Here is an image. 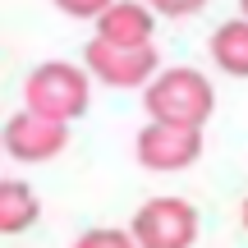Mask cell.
<instances>
[{
	"label": "cell",
	"mask_w": 248,
	"mask_h": 248,
	"mask_svg": "<svg viewBox=\"0 0 248 248\" xmlns=\"http://www.w3.org/2000/svg\"><path fill=\"white\" fill-rule=\"evenodd\" d=\"M142 106H147V120L202 129V124L212 120V110H216V92L198 69L175 64V69H161L156 78L142 88Z\"/></svg>",
	"instance_id": "1"
},
{
	"label": "cell",
	"mask_w": 248,
	"mask_h": 248,
	"mask_svg": "<svg viewBox=\"0 0 248 248\" xmlns=\"http://www.w3.org/2000/svg\"><path fill=\"white\" fill-rule=\"evenodd\" d=\"M88 106H92V83H88V69H78V64L46 60L23 83V110H37L46 120L74 124L78 115H88Z\"/></svg>",
	"instance_id": "2"
},
{
	"label": "cell",
	"mask_w": 248,
	"mask_h": 248,
	"mask_svg": "<svg viewBox=\"0 0 248 248\" xmlns=\"http://www.w3.org/2000/svg\"><path fill=\"white\" fill-rule=\"evenodd\" d=\"M83 69L106 88H147L161 74L156 46H110L101 37H92L83 46Z\"/></svg>",
	"instance_id": "3"
},
{
	"label": "cell",
	"mask_w": 248,
	"mask_h": 248,
	"mask_svg": "<svg viewBox=\"0 0 248 248\" xmlns=\"http://www.w3.org/2000/svg\"><path fill=\"white\" fill-rule=\"evenodd\" d=\"M133 239L138 248H193L198 239V212L188 198H147L133 212Z\"/></svg>",
	"instance_id": "4"
},
{
	"label": "cell",
	"mask_w": 248,
	"mask_h": 248,
	"mask_svg": "<svg viewBox=\"0 0 248 248\" xmlns=\"http://www.w3.org/2000/svg\"><path fill=\"white\" fill-rule=\"evenodd\" d=\"M133 156H138L142 170H156V175L188 170L198 156H202V129L147 120V124H142V133L133 138Z\"/></svg>",
	"instance_id": "5"
},
{
	"label": "cell",
	"mask_w": 248,
	"mask_h": 248,
	"mask_svg": "<svg viewBox=\"0 0 248 248\" xmlns=\"http://www.w3.org/2000/svg\"><path fill=\"white\" fill-rule=\"evenodd\" d=\"M0 133H5V152L14 161H23V166H42V161L60 156V152L69 147V124L46 120V115H37V110L9 115V124Z\"/></svg>",
	"instance_id": "6"
},
{
	"label": "cell",
	"mask_w": 248,
	"mask_h": 248,
	"mask_svg": "<svg viewBox=\"0 0 248 248\" xmlns=\"http://www.w3.org/2000/svg\"><path fill=\"white\" fill-rule=\"evenodd\" d=\"M152 32H156V9L147 0H115L97 18L92 37H101L110 46H152Z\"/></svg>",
	"instance_id": "7"
},
{
	"label": "cell",
	"mask_w": 248,
	"mask_h": 248,
	"mask_svg": "<svg viewBox=\"0 0 248 248\" xmlns=\"http://www.w3.org/2000/svg\"><path fill=\"white\" fill-rule=\"evenodd\" d=\"M42 202H37L32 184L23 179H0V234H23L37 225Z\"/></svg>",
	"instance_id": "8"
},
{
	"label": "cell",
	"mask_w": 248,
	"mask_h": 248,
	"mask_svg": "<svg viewBox=\"0 0 248 248\" xmlns=\"http://www.w3.org/2000/svg\"><path fill=\"white\" fill-rule=\"evenodd\" d=\"M212 64L230 78H248V18H230L212 32Z\"/></svg>",
	"instance_id": "9"
},
{
	"label": "cell",
	"mask_w": 248,
	"mask_h": 248,
	"mask_svg": "<svg viewBox=\"0 0 248 248\" xmlns=\"http://www.w3.org/2000/svg\"><path fill=\"white\" fill-rule=\"evenodd\" d=\"M74 248H138L133 230H115V225H101V230H83Z\"/></svg>",
	"instance_id": "10"
},
{
	"label": "cell",
	"mask_w": 248,
	"mask_h": 248,
	"mask_svg": "<svg viewBox=\"0 0 248 248\" xmlns=\"http://www.w3.org/2000/svg\"><path fill=\"white\" fill-rule=\"evenodd\" d=\"M110 5H115V0H55L60 14H69V18H92V23H97Z\"/></svg>",
	"instance_id": "11"
},
{
	"label": "cell",
	"mask_w": 248,
	"mask_h": 248,
	"mask_svg": "<svg viewBox=\"0 0 248 248\" xmlns=\"http://www.w3.org/2000/svg\"><path fill=\"white\" fill-rule=\"evenodd\" d=\"M152 9H156L161 18H188L198 14V9H207V0H147Z\"/></svg>",
	"instance_id": "12"
},
{
	"label": "cell",
	"mask_w": 248,
	"mask_h": 248,
	"mask_svg": "<svg viewBox=\"0 0 248 248\" xmlns=\"http://www.w3.org/2000/svg\"><path fill=\"white\" fill-rule=\"evenodd\" d=\"M244 230H248V198H244Z\"/></svg>",
	"instance_id": "13"
},
{
	"label": "cell",
	"mask_w": 248,
	"mask_h": 248,
	"mask_svg": "<svg viewBox=\"0 0 248 248\" xmlns=\"http://www.w3.org/2000/svg\"><path fill=\"white\" fill-rule=\"evenodd\" d=\"M239 9H244V18H248V0H239Z\"/></svg>",
	"instance_id": "14"
},
{
	"label": "cell",
	"mask_w": 248,
	"mask_h": 248,
	"mask_svg": "<svg viewBox=\"0 0 248 248\" xmlns=\"http://www.w3.org/2000/svg\"><path fill=\"white\" fill-rule=\"evenodd\" d=\"M0 156H5V133H0Z\"/></svg>",
	"instance_id": "15"
}]
</instances>
